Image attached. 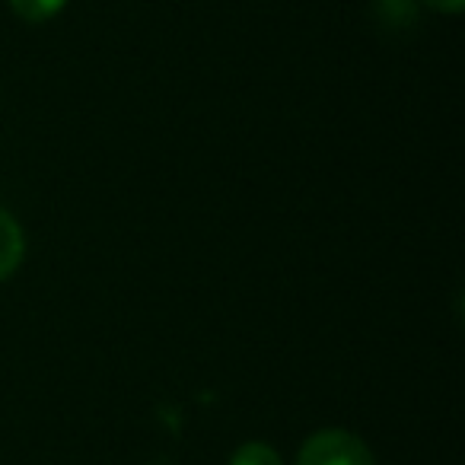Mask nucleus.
Masks as SVG:
<instances>
[{
  "instance_id": "nucleus-1",
  "label": "nucleus",
  "mask_w": 465,
  "mask_h": 465,
  "mask_svg": "<svg viewBox=\"0 0 465 465\" xmlns=\"http://www.w3.org/2000/svg\"><path fill=\"white\" fill-rule=\"evenodd\" d=\"M297 465H376L370 446L348 430H319L303 443Z\"/></svg>"
},
{
  "instance_id": "nucleus-2",
  "label": "nucleus",
  "mask_w": 465,
  "mask_h": 465,
  "mask_svg": "<svg viewBox=\"0 0 465 465\" xmlns=\"http://www.w3.org/2000/svg\"><path fill=\"white\" fill-rule=\"evenodd\" d=\"M23 252H26V240H23L20 223L7 211H0V281L20 268Z\"/></svg>"
},
{
  "instance_id": "nucleus-3",
  "label": "nucleus",
  "mask_w": 465,
  "mask_h": 465,
  "mask_svg": "<svg viewBox=\"0 0 465 465\" xmlns=\"http://www.w3.org/2000/svg\"><path fill=\"white\" fill-rule=\"evenodd\" d=\"M64 4H67V0H10L14 14L20 16V20H26V23L52 20L54 14H61V10H64Z\"/></svg>"
},
{
  "instance_id": "nucleus-4",
  "label": "nucleus",
  "mask_w": 465,
  "mask_h": 465,
  "mask_svg": "<svg viewBox=\"0 0 465 465\" xmlns=\"http://www.w3.org/2000/svg\"><path fill=\"white\" fill-rule=\"evenodd\" d=\"M230 465H284L281 456L268 443H246L232 452Z\"/></svg>"
},
{
  "instance_id": "nucleus-5",
  "label": "nucleus",
  "mask_w": 465,
  "mask_h": 465,
  "mask_svg": "<svg viewBox=\"0 0 465 465\" xmlns=\"http://www.w3.org/2000/svg\"><path fill=\"white\" fill-rule=\"evenodd\" d=\"M430 10H440V14H459L462 10V0H424Z\"/></svg>"
}]
</instances>
